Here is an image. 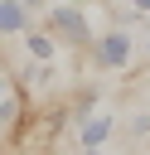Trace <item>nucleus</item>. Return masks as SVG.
Here are the masks:
<instances>
[{
    "label": "nucleus",
    "mask_w": 150,
    "mask_h": 155,
    "mask_svg": "<svg viewBox=\"0 0 150 155\" xmlns=\"http://www.w3.org/2000/svg\"><path fill=\"white\" fill-rule=\"evenodd\" d=\"M48 34L63 39L68 48H92V24H87V15H82L77 5H68V0H58V5L48 10Z\"/></svg>",
    "instance_id": "1"
},
{
    "label": "nucleus",
    "mask_w": 150,
    "mask_h": 155,
    "mask_svg": "<svg viewBox=\"0 0 150 155\" xmlns=\"http://www.w3.org/2000/svg\"><path fill=\"white\" fill-rule=\"evenodd\" d=\"M92 58H97V68H126V58H131V34H126V29L102 34V39L92 44Z\"/></svg>",
    "instance_id": "2"
},
{
    "label": "nucleus",
    "mask_w": 150,
    "mask_h": 155,
    "mask_svg": "<svg viewBox=\"0 0 150 155\" xmlns=\"http://www.w3.org/2000/svg\"><path fill=\"white\" fill-rule=\"evenodd\" d=\"M24 48H29V58H34V63H48V58L58 53L53 34H44V29H24Z\"/></svg>",
    "instance_id": "3"
},
{
    "label": "nucleus",
    "mask_w": 150,
    "mask_h": 155,
    "mask_svg": "<svg viewBox=\"0 0 150 155\" xmlns=\"http://www.w3.org/2000/svg\"><path fill=\"white\" fill-rule=\"evenodd\" d=\"M29 29V10L15 0H0V34H24Z\"/></svg>",
    "instance_id": "4"
},
{
    "label": "nucleus",
    "mask_w": 150,
    "mask_h": 155,
    "mask_svg": "<svg viewBox=\"0 0 150 155\" xmlns=\"http://www.w3.org/2000/svg\"><path fill=\"white\" fill-rule=\"evenodd\" d=\"M106 136H111V116H87V121H82V145H87V150H97Z\"/></svg>",
    "instance_id": "5"
},
{
    "label": "nucleus",
    "mask_w": 150,
    "mask_h": 155,
    "mask_svg": "<svg viewBox=\"0 0 150 155\" xmlns=\"http://www.w3.org/2000/svg\"><path fill=\"white\" fill-rule=\"evenodd\" d=\"M135 15H150V0H135Z\"/></svg>",
    "instance_id": "6"
},
{
    "label": "nucleus",
    "mask_w": 150,
    "mask_h": 155,
    "mask_svg": "<svg viewBox=\"0 0 150 155\" xmlns=\"http://www.w3.org/2000/svg\"><path fill=\"white\" fill-rule=\"evenodd\" d=\"M15 5H24V10H39V5H44V0H15Z\"/></svg>",
    "instance_id": "7"
},
{
    "label": "nucleus",
    "mask_w": 150,
    "mask_h": 155,
    "mask_svg": "<svg viewBox=\"0 0 150 155\" xmlns=\"http://www.w3.org/2000/svg\"><path fill=\"white\" fill-rule=\"evenodd\" d=\"M15 155H24V150H15Z\"/></svg>",
    "instance_id": "8"
}]
</instances>
